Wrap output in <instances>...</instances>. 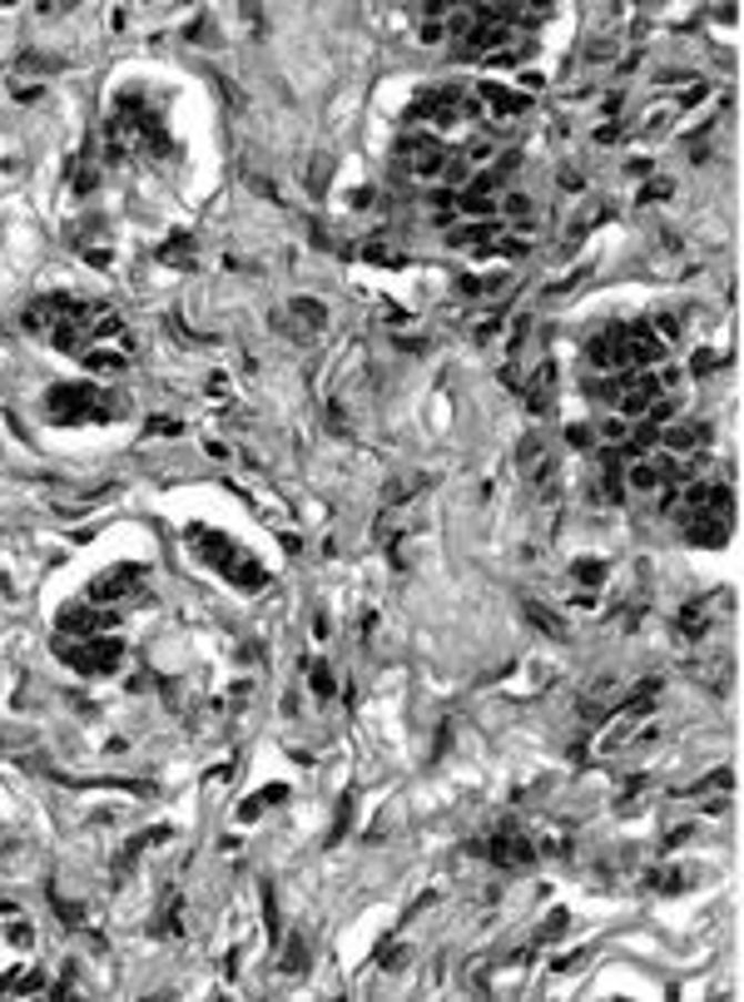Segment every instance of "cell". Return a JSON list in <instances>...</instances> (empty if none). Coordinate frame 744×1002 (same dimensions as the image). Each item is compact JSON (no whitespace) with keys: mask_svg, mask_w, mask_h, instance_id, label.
Returning <instances> with one entry per match:
<instances>
[{"mask_svg":"<svg viewBox=\"0 0 744 1002\" xmlns=\"http://www.w3.org/2000/svg\"><path fill=\"white\" fill-rule=\"evenodd\" d=\"M194 551H204L214 567L229 575V581H239V585H263V567L249 557V551H239L233 541H223V537H194Z\"/></svg>","mask_w":744,"mask_h":1002,"instance_id":"cell-1","label":"cell"},{"mask_svg":"<svg viewBox=\"0 0 744 1002\" xmlns=\"http://www.w3.org/2000/svg\"><path fill=\"white\" fill-rule=\"evenodd\" d=\"M60 655H66L74 670H84V675H110V670H120L124 650L114 645L110 635H84V641H74V645H60Z\"/></svg>","mask_w":744,"mask_h":1002,"instance_id":"cell-2","label":"cell"},{"mask_svg":"<svg viewBox=\"0 0 744 1002\" xmlns=\"http://www.w3.org/2000/svg\"><path fill=\"white\" fill-rule=\"evenodd\" d=\"M50 412H56V422H94L110 412V402H104V392L94 382H80V388H60L50 398Z\"/></svg>","mask_w":744,"mask_h":1002,"instance_id":"cell-3","label":"cell"},{"mask_svg":"<svg viewBox=\"0 0 744 1002\" xmlns=\"http://www.w3.org/2000/svg\"><path fill=\"white\" fill-rule=\"evenodd\" d=\"M472 100H482V104H476V114H482L486 124H512V120H521V114H526V104H531L526 94L506 90V84H482Z\"/></svg>","mask_w":744,"mask_h":1002,"instance_id":"cell-4","label":"cell"},{"mask_svg":"<svg viewBox=\"0 0 744 1002\" xmlns=\"http://www.w3.org/2000/svg\"><path fill=\"white\" fill-rule=\"evenodd\" d=\"M625 487H631L635 497H655V492H670L661 457H635V462H625Z\"/></svg>","mask_w":744,"mask_h":1002,"instance_id":"cell-5","label":"cell"},{"mask_svg":"<svg viewBox=\"0 0 744 1002\" xmlns=\"http://www.w3.org/2000/svg\"><path fill=\"white\" fill-rule=\"evenodd\" d=\"M140 567H120V571H104L100 581L90 585V601H124V595L140 591Z\"/></svg>","mask_w":744,"mask_h":1002,"instance_id":"cell-6","label":"cell"},{"mask_svg":"<svg viewBox=\"0 0 744 1002\" xmlns=\"http://www.w3.org/2000/svg\"><path fill=\"white\" fill-rule=\"evenodd\" d=\"M492 854L502 863H531V844H526V839H516V834H502L492 844Z\"/></svg>","mask_w":744,"mask_h":1002,"instance_id":"cell-7","label":"cell"},{"mask_svg":"<svg viewBox=\"0 0 744 1002\" xmlns=\"http://www.w3.org/2000/svg\"><path fill=\"white\" fill-rule=\"evenodd\" d=\"M303 963H308V943L303 938H289V953H283V973H303Z\"/></svg>","mask_w":744,"mask_h":1002,"instance_id":"cell-8","label":"cell"}]
</instances>
